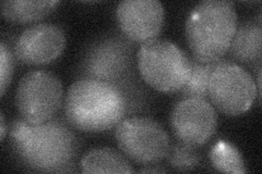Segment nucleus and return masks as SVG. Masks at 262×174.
Here are the masks:
<instances>
[{"label":"nucleus","mask_w":262,"mask_h":174,"mask_svg":"<svg viewBox=\"0 0 262 174\" xmlns=\"http://www.w3.org/2000/svg\"><path fill=\"white\" fill-rule=\"evenodd\" d=\"M135 60L133 41L122 33L112 32L98 37L88 47L78 76L116 87L126 99L127 115L137 113L145 106L146 95Z\"/></svg>","instance_id":"2"},{"label":"nucleus","mask_w":262,"mask_h":174,"mask_svg":"<svg viewBox=\"0 0 262 174\" xmlns=\"http://www.w3.org/2000/svg\"><path fill=\"white\" fill-rule=\"evenodd\" d=\"M169 165L176 171H191L200 163V154L195 146L178 142L170 145L166 155Z\"/></svg>","instance_id":"17"},{"label":"nucleus","mask_w":262,"mask_h":174,"mask_svg":"<svg viewBox=\"0 0 262 174\" xmlns=\"http://www.w3.org/2000/svg\"><path fill=\"white\" fill-rule=\"evenodd\" d=\"M233 59L245 64L261 63L262 30L259 24L247 21L237 26L227 52Z\"/></svg>","instance_id":"12"},{"label":"nucleus","mask_w":262,"mask_h":174,"mask_svg":"<svg viewBox=\"0 0 262 174\" xmlns=\"http://www.w3.org/2000/svg\"><path fill=\"white\" fill-rule=\"evenodd\" d=\"M237 13L225 0H204L190 11L186 21V39L194 59L222 60L236 32Z\"/></svg>","instance_id":"4"},{"label":"nucleus","mask_w":262,"mask_h":174,"mask_svg":"<svg viewBox=\"0 0 262 174\" xmlns=\"http://www.w3.org/2000/svg\"><path fill=\"white\" fill-rule=\"evenodd\" d=\"M82 173H134L133 165L125 155L110 147L95 148L82 157Z\"/></svg>","instance_id":"13"},{"label":"nucleus","mask_w":262,"mask_h":174,"mask_svg":"<svg viewBox=\"0 0 262 174\" xmlns=\"http://www.w3.org/2000/svg\"><path fill=\"white\" fill-rule=\"evenodd\" d=\"M8 131H9V130L7 129V123H6V119H5V114L2 112V113H0V138H2V140L5 139Z\"/></svg>","instance_id":"19"},{"label":"nucleus","mask_w":262,"mask_h":174,"mask_svg":"<svg viewBox=\"0 0 262 174\" xmlns=\"http://www.w3.org/2000/svg\"><path fill=\"white\" fill-rule=\"evenodd\" d=\"M67 39L61 27L39 23L24 30L16 38L15 59L29 65H43L55 61L63 53Z\"/></svg>","instance_id":"10"},{"label":"nucleus","mask_w":262,"mask_h":174,"mask_svg":"<svg viewBox=\"0 0 262 174\" xmlns=\"http://www.w3.org/2000/svg\"><path fill=\"white\" fill-rule=\"evenodd\" d=\"M64 115L73 129L101 133L127 118V103L124 95L107 83L81 79L66 95Z\"/></svg>","instance_id":"3"},{"label":"nucleus","mask_w":262,"mask_h":174,"mask_svg":"<svg viewBox=\"0 0 262 174\" xmlns=\"http://www.w3.org/2000/svg\"><path fill=\"white\" fill-rule=\"evenodd\" d=\"M169 123L174 136L186 144L201 146L214 135L217 127L215 108L206 98H179L170 112Z\"/></svg>","instance_id":"9"},{"label":"nucleus","mask_w":262,"mask_h":174,"mask_svg":"<svg viewBox=\"0 0 262 174\" xmlns=\"http://www.w3.org/2000/svg\"><path fill=\"white\" fill-rule=\"evenodd\" d=\"M120 32L135 43L158 38L164 24V7L159 0H124L116 9Z\"/></svg>","instance_id":"11"},{"label":"nucleus","mask_w":262,"mask_h":174,"mask_svg":"<svg viewBox=\"0 0 262 174\" xmlns=\"http://www.w3.org/2000/svg\"><path fill=\"white\" fill-rule=\"evenodd\" d=\"M59 5L57 0H6L2 3V12L7 21L31 23L42 20Z\"/></svg>","instance_id":"14"},{"label":"nucleus","mask_w":262,"mask_h":174,"mask_svg":"<svg viewBox=\"0 0 262 174\" xmlns=\"http://www.w3.org/2000/svg\"><path fill=\"white\" fill-rule=\"evenodd\" d=\"M62 99L61 81L45 70L24 74L15 92V106L20 118L30 124H42L55 118Z\"/></svg>","instance_id":"6"},{"label":"nucleus","mask_w":262,"mask_h":174,"mask_svg":"<svg viewBox=\"0 0 262 174\" xmlns=\"http://www.w3.org/2000/svg\"><path fill=\"white\" fill-rule=\"evenodd\" d=\"M210 160L213 167L223 173L243 174L247 172L241 152L233 144L219 140L210 152Z\"/></svg>","instance_id":"15"},{"label":"nucleus","mask_w":262,"mask_h":174,"mask_svg":"<svg viewBox=\"0 0 262 174\" xmlns=\"http://www.w3.org/2000/svg\"><path fill=\"white\" fill-rule=\"evenodd\" d=\"M9 136L16 158L37 172L71 171L80 152L71 124L60 117L42 124H30L16 118L10 124Z\"/></svg>","instance_id":"1"},{"label":"nucleus","mask_w":262,"mask_h":174,"mask_svg":"<svg viewBox=\"0 0 262 174\" xmlns=\"http://www.w3.org/2000/svg\"><path fill=\"white\" fill-rule=\"evenodd\" d=\"M115 137L120 151L139 164H155L166 158L170 147L167 132L147 117H129L119 122Z\"/></svg>","instance_id":"8"},{"label":"nucleus","mask_w":262,"mask_h":174,"mask_svg":"<svg viewBox=\"0 0 262 174\" xmlns=\"http://www.w3.org/2000/svg\"><path fill=\"white\" fill-rule=\"evenodd\" d=\"M208 94L213 107L229 117L247 112L258 96L255 80L236 62L220 60L211 73Z\"/></svg>","instance_id":"7"},{"label":"nucleus","mask_w":262,"mask_h":174,"mask_svg":"<svg viewBox=\"0 0 262 174\" xmlns=\"http://www.w3.org/2000/svg\"><path fill=\"white\" fill-rule=\"evenodd\" d=\"M137 65L141 79L162 93H178L190 77L191 62L173 41L155 38L141 44L137 52Z\"/></svg>","instance_id":"5"},{"label":"nucleus","mask_w":262,"mask_h":174,"mask_svg":"<svg viewBox=\"0 0 262 174\" xmlns=\"http://www.w3.org/2000/svg\"><path fill=\"white\" fill-rule=\"evenodd\" d=\"M191 72L185 86L179 90L180 98L183 97H201L209 98L208 85L211 73L216 67V62H203L190 57Z\"/></svg>","instance_id":"16"},{"label":"nucleus","mask_w":262,"mask_h":174,"mask_svg":"<svg viewBox=\"0 0 262 174\" xmlns=\"http://www.w3.org/2000/svg\"><path fill=\"white\" fill-rule=\"evenodd\" d=\"M14 54L11 52L10 47L8 46L5 41L0 44V90H2V96L5 95L7 88L9 87L13 72H14Z\"/></svg>","instance_id":"18"},{"label":"nucleus","mask_w":262,"mask_h":174,"mask_svg":"<svg viewBox=\"0 0 262 174\" xmlns=\"http://www.w3.org/2000/svg\"><path fill=\"white\" fill-rule=\"evenodd\" d=\"M167 170L163 169V168H143L141 170H139V172L141 173H165Z\"/></svg>","instance_id":"20"}]
</instances>
